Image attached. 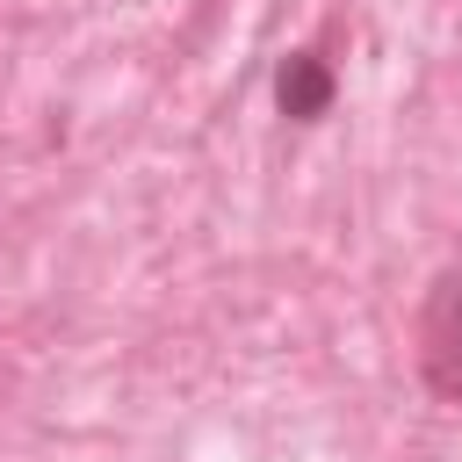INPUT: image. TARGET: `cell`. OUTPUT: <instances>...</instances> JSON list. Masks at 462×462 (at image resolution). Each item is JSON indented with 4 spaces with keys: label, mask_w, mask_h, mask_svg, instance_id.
Instances as JSON below:
<instances>
[{
    "label": "cell",
    "mask_w": 462,
    "mask_h": 462,
    "mask_svg": "<svg viewBox=\"0 0 462 462\" xmlns=\"http://www.w3.org/2000/svg\"><path fill=\"white\" fill-rule=\"evenodd\" d=\"M419 368H426V390L462 404V260L433 282L426 296V318H419Z\"/></svg>",
    "instance_id": "6da1fadb"
},
{
    "label": "cell",
    "mask_w": 462,
    "mask_h": 462,
    "mask_svg": "<svg viewBox=\"0 0 462 462\" xmlns=\"http://www.w3.org/2000/svg\"><path fill=\"white\" fill-rule=\"evenodd\" d=\"M274 94H282V116H296V123H318V116L332 108V65H325L318 51H296V58L282 65Z\"/></svg>",
    "instance_id": "7a4b0ae2"
}]
</instances>
